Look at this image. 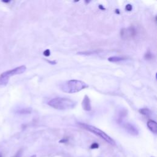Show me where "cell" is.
Returning a JSON list of instances; mask_svg holds the SVG:
<instances>
[{"mask_svg":"<svg viewBox=\"0 0 157 157\" xmlns=\"http://www.w3.org/2000/svg\"><path fill=\"white\" fill-rule=\"evenodd\" d=\"M132 6L131 5V4H127L126 6V10L130 11H132Z\"/></svg>","mask_w":157,"mask_h":157,"instance_id":"15","label":"cell"},{"mask_svg":"<svg viewBox=\"0 0 157 157\" xmlns=\"http://www.w3.org/2000/svg\"><path fill=\"white\" fill-rule=\"evenodd\" d=\"M30 157H36V155H33L31 156Z\"/></svg>","mask_w":157,"mask_h":157,"instance_id":"17","label":"cell"},{"mask_svg":"<svg viewBox=\"0 0 157 157\" xmlns=\"http://www.w3.org/2000/svg\"><path fill=\"white\" fill-rule=\"evenodd\" d=\"M25 70L26 66L22 65V66L17 67L14 69H11V70H9L2 73L0 75V86L6 85L8 84L9 80L11 77L22 74L25 71Z\"/></svg>","mask_w":157,"mask_h":157,"instance_id":"4","label":"cell"},{"mask_svg":"<svg viewBox=\"0 0 157 157\" xmlns=\"http://www.w3.org/2000/svg\"><path fill=\"white\" fill-rule=\"evenodd\" d=\"M99 148V144L98 143H93L90 146L91 149H97Z\"/></svg>","mask_w":157,"mask_h":157,"instance_id":"12","label":"cell"},{"mask_svg":"<svg viewBox=\"0 0 157 157\" xmlns=\"http://www.w3.org/2000/svg\"><path fill=\"white\" fill-rule=\"evenodd\" d=\"M82 106L84 109L86 111H90L91 109V102L90 99L88 96L85 95V97L83 99Z\"/></svg>","mask_w":157,"mask_h":157,"instance_id":"6","label":"cell"},{"mask_svg":"<svg viewBox=\"0 0 157 157\" xmlns=\"http://www.w3.org/2000/svg\"><path fill=\"white\" fill-rule=\"evenodd\" d=\"M147 126L152 133L154 134L157 133V124L156 121L152 120H149L147 122Z\"/></svg>","mask_w":157,"mask_h":157,"instance_id":"7","label":"cell"},{"mask_svg":"<svg viewBox=\"0 0 157 157\" xmlns=\"http://www.w3.org/2000/svg\"><path fill=\"white\" fill-rule=\"evenodd\" d=\"M125 128L127 130L129 133L133 135H136L138 134V132L137 129L134 127V126L131 123H126L125 125Z\"/></svg>","mask_w":157,"mask_h":157,"instance_id":"8","label":"cell"},{"mask_svg":"<svg viewBox=\"0 0 157 157\" xmlns=\"http://www.w3.org/2000/svg\"><path fill=\"white\" fill-rule=\"evenodd\" d=\"M135 35V30L133 28L122 29L121 31V36L125 39L133 38Z\"/></svg>","mask_w":157,"mask_h":157,"instance_id":"5","label":"cell"},{"mask_svg":"<svg viewBox=\"0 0 157 157\" xmlns=\"http://www.w3.org/2000/svg\"><path fill=\"white\" fill-rule=\"evenodd\" d=\"M0 157H3V155H2L1 153H0Z\"/></svg>","mask_w":157,"mask_h":157,"instance_id":"18","label":"cell"},{"mask_svg":"<svg viewBox=\"0 0 157 157\" xmlns=\"http://www.w3.org/2000/svg\"><path fill=\"white\" fill-rule=\"evenodd\" d=\"M21 154H22V150H21V149H20L17 152L14 156H13L12 157H20L21 155Z\"/></svg>","mask_w":157,"mask_h":157,"instance_id":"13","label":"cell"},{"mask_svg":"<svg viewBox=\"0 0 157 157\" xmlns=\"http://www.w3.org/2000/svg\"><path fill=\"white\" fill-rule=\"evenodd\" d=\"M77 103L67 98L58 97L52 99L48 103L49 105L58 110H68L73 109L76 106Z\"/></svg>","mask_w":157,"mask_h":157,"instance_id":"1","label":"cell"},{"mask_svg":"<svg viewBox=\"0 0 157 157\" xmlns=\"http://www.w3.org/2000/svg\"><path fill=\"white\" fill-rule=\"evenodd\" d=\"M139 112L141 113V114L144 115H146V116H149L151 114V111L149 109L147 108H144V109H140L139 111Z\"/></svg>","mask_w":157,"mask_h":157,"instance_id":"10","label":"cell"},{"mask_svg":"<svg viewBox=\"0 0 157 157\" xmlns=\"http://www.w3.org/2000/svg\"><path fill=\"white\" fill-rule=\"evenodd\" d=\"M78 125L82 128L85 129L87 131H89V132H91L92 133L96 134L97 136H99V138H101V139H103V140H104L107 143L110 144L111 145L115 146L116 144H115V142L114 139H112L109 136H108L106 133L103 132L102 130L98 129V128L95 127V126H91V125L86 124V123H79Z\"/></svg>","mask_w":157,"mask_h":157,"instance_id":"3","label":"cell"},{"mask_svg":"<svg viewBox=\"0 0 157 157\" xmlns=\"http://www.w3.org/2000/svg\"><path fill=\"white\" fill-rule=\"evenodd\" d=\"M89 85L84 82L78 80H71L67 81L61 85V89L64 92L68 93H74L84 90Z\"/></svg>","mask_w":157,"mask_h":157,"instance_id":"2","label":"cell"},{"mask_svg":"<svg viewBox=\"0 0 157 157\" xmlns=\"http://www.w3.org/2000/svg\"><path fill=\"white\" fill-rule=\"evenodd\" d=\"M152 157H154V156H152Z\"/></svg>","mask_w":157,"mask_h":157,"instance_id":"19","label":"cell"},{"mask_svg":"<svg viewBox=\"0 0 157 157\" xmlns=\"http://www.w3.org/2000/svg\"><path fill=\"white\" fill-rule=\"evenodd\" d=\"M125 59L122 57H120V56H111V57L109 58L108 60L109 61L111 62H121V61H123Z\"/></svg>","mask_w":157,"mask_h":157,"instance_id":"9","label":"cell"},{"mask_svg":"<svg viewBox=\"0 0 157 157\" xmlns=\"http://www.w3.org/2000/svg\"><path fill=\"white\" fill-rule=\"evenodd\" d=\"M30 112L31 111L28 109H23L19 110L17 112L19 113V114H28V113H30Z\"/></svg>","mask_w":157,"mask_h":157,"instance_id":"11","label":"cell"},{"mask_svg":"<svg viewBox=\"0 0 157 157\" xmlns=\"http://www.w3.org/2000/svg\"><path fill=\"white\" fill-rule=\"evenodd\" d=\"M50 52L49 49H47L46 51L44 52V55L46 56H49L50 55Z\"/></svg>","mask_w":157,"mask_h":157,"instance_id":"14","label":"cell"},{"mask_svg":"<svg viewBox=\"0 0 157 157\" xmlns=\"http://www.w3.org/2000/svg\"><path fill=\"white\" fill-rule=\"evenodd\" d=\"M67 141H68L67 139H62V140L60 141V143H64V142H66Z\"/></svg>","mask_w":157,"mask_h":157,"instance_id":"16","label":"cell"}]
</instances>
